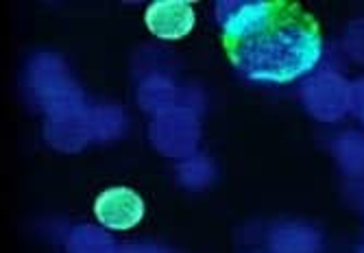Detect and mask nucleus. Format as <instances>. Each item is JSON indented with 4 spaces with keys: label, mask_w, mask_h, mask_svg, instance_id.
<instances>
[{
    "label": "nucleus",
    "mask_w": 364,
    "mask_h": 253,
    "mask_svg": "<svg viewBox=\"0 0 364 253\" xmlns=\"http://www.w3.org/2000/svg\"><path fill=\"white\" fill-rule=\"evenodd\" d=\"M223 48L234 68L257 83H290L323 55L318 20L294 0H249L223 20Z\"/></svg>",
    "instance_id": "1"
},
{
    "label": "nucleus",
    "mask_w": 364,
    "mask_h": 253,
    "mask_svg": "<svg viewBox=\"0 0 364 253\" xmlns=\"http://www.w3.org/2000/svg\"><path fill=\"white\" fill-rule=\"evenodd\" d=\"M94 214L101 220V225L109 230H131L136 227L144 216V201L131 188H109L96 199Z\"/></svg>",
    "instance_id": "2"
},
{
    "label": "nucleus",
    "mask_w": 364,
    "mask_h": 253,
    "mask_svg": "<svg viewBox=\"0 0 364 253\" xmlns=\"http://www.w3.org/2000/svg\"><path fill=\"white\" fill-rule=\"evenodd\" d=\"M144 22L159 40H181L194 28V11L186 0H157L146 9Z\"/></svg>",
    "instance_id": "3"
}]
</instances>
